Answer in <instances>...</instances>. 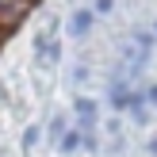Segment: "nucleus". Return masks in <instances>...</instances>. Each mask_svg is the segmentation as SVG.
<instances>
[{
    "mask_svg": "<svg viewBox=\"0 0 157 157\" xmlns=\"http://www.w3.org/2000/svg\"><path fill=\"white\" fill-rule=\"evenodd\" d=\"M88 27H92V12H77V15H73V27H69V31H73V35H84Z\"/></svg>",
    "mask_w": 157,
    "mask_h": 157,
    "instance_id": "f257e3e1",
    "label": "nucleus"
},
{
    "mask_svg": "<svg viewBox=\"0 0 157 157\" xmlns=\"http://www.w3.org/2000/svg\"><path fill=\"white\" fill-rule=\"evenodd\" d=\"M61 150H65V153L77 150V134H65V138H61Z\"/></svg>",
    "mask_w": 157,
    "mask_h": 157,
    "instance_id": "f03ea898",
    "label": "nucleus"
}]
</instances>
